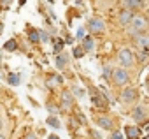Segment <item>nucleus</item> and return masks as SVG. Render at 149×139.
Masks as SVG:
<instances>
[{"instance_id": "nucleus-3", "label": "nucleus", "mask_w": 149, "mask_h": 139, "mask_svg": "<svg viewBox=\"0 0 149 139\" xmlns=\"http://www.w3.org/2000/svg\"><path fill=\"white\" fill-rule=\"evenodd\" d=\"M118 62H119L121 67L128 69V67H132L135 63V53L130 48H123V49L118 51Z\"/></svg>"}, {"instance_id": "nucleus-17", "label": "nucleus", "mask_w": 149, "mask_h": 139, "mask_svg": "<svg viewBox=\"0 0 149 139\" xmlns=\"http://www.w3.org/2000/svg\"><path fill=\"white\" fill-rule=\"evenodd\" d=\"M46 123H47L49 127H53V128H61V123H60V120H58L54 114H49L47 120H46Z\"/></svg>"}, {"instance_id": "nucleus-23", "label": "nucleus", "mask_w": 149, "mask_h": 139, "mask_svg": "<svg viewBox=\"0 0 149 139\" xmlns=\"http://www.w3.org/2000/svg\"><path fill=\"white\" fill-rule=\"evenodd\" d=\"M91 102H93L95 106H98V107H104V106H105V102L102 100V97H100V95H95V97L91 95Z\"/></svg>"}, {"instance_id": "nucleus-18", "label": "nucleus", "mask_w": 149, "mask_h": 139, "mask_svg": "<svg viewBox=\"0 0 149 139\" xmlns=\"http://www.w3.org/2000/svg\"><path fill=\"white\" fill-rule=\"evenodd\" d=\"M70 93H72V97H74V99H83V97L86 95V92H84L83 88H79V86H76V85H74V86H72V90H70Z\"/></svg>"}, {"instance_id": "nucleus-6", "label": "nucleus", "mask_w": 149, "mask_h": 139, "mask_svg": "<svg viewBox=\"0 0 149 139\" xmlns=\"http://www.w3.org/2000/svg\"><path fill=\"white\" fill-rule=\"evenodd\" d=\"M88 30L97 35V34H104L105 32V21L102 18H91L90 23H88Z\"/></svg>"}, {"instance_id": "nucleus-27", "label": "nucleus", "mask_w": 149, "mask_h": 139, "mask_svg": "<svg viewBox=\"0 0 149 139\" xmlns=\"http://www.w3.org/2000/svg\"><path fill=\"white\" fill-rule=\"evenodd\" d=\"M76 37H77L79 41H81L83 37H86V35H84V28H77V32H76Z\"/></svg>"}, {"instance_id": "nucleus-5", "label": "nucleus", "mask_w": 149, "mask_h": 139, "mask_svg": "<svg viewBox=\"0 0 149 139\" xmlns=\"http://www.w3.org/2000/svg\"><path fill=\"white\" fill-rule=\"evenodd\" d=\"M132 118L135 120V123H142V125H146V121H147V107L144 106V104H137L133 109H132Z\"/></svg>"}, {"instance_id": "nucleus-24", "label": "nucleus", "mask_w": 149, "mask_h": 139, "mask_svg": "<svg viewBox=\"0 0 149 139\" xmlns=\"http://www.w3.org/2000/svg\"><path fill=\"white\" fill-rule=\"evenodd\" d=\"M72 53H74V58H83V56H84V51H83L81 46H76Z\"/></svg>"}, {"instance_id": "nucleus-20", "label": "nucleus", "mask_w": 149, "mask_h": 139, "mask_svg": "<svg viewBox=\"0 0 149 139\" xmlns=\"http://www.w3.org/2000/svg\"><path fill=\"white\" fill-rule=\"evenodd\" d=\"M147 55H149V48H146V49H140V53H139V58H135V60H139L140 63H146V62H147Z\"/></svg>"}, {"instance_id": "nucleus-25", "label": "nucleus", "mask_w": 149, "mask_h": 139, "mask_svg": "<svg viewBox=\"0 0 149 139\" xmlns=\"http://www.w3.org/2000/svg\"><path fill=\"white\" fill-rule=\"evenodd\" d=\"M107 139H125V135L121 134V130H111V135Z\"/></svg>"}, {"instance_id": "nucleus-8", "label": "nucleus", "mask_w": 149, "mask_h": 139, "mask_svg": "<svg viewBox=\"0 0 149 139\" xmlns=\"http://www.w3.org/2000/svg\"><path fill=\"white\" fill-rule=\"evenodd\" d=\"M60 102H61V107H65V111H70L74 107V102H76V99L72 97V93L68 90H63L61 95H60Z\"/></svg>"}, {"instance_id": "nucleus-12", "label": "nucleus", "mask_w": 149, "mask_h": 139, "mask_svg": "<svg viewBox=\"0 0 149 139\" xmlns=\"http://www.w3.org/2000/svg\"><path fill=\"white\" fill-rule=\"evenodd\" d=\"M133 41H135V46H137V48H140V49L149 48V35H147V32L139 34L137 37H133Z\"/></svg>"}, {"instance_id": "nucleus-32", "label": "nucleus", "mask_w": 149, "mask_h": 139, "mask_svg": "<svg viewBox=\"0 0 149 139\" xmlns=\"http://www.w3.org/2000/svg\"><path fill=\"white\" fill-rule=\"evenodd\" d=\"M2 27H4V25H2V21H0V34H2Z\"/></svg>"}, {"instance_id": "nucleus-34", "label": "nucleus", "mask_w": 149, "mask_h": 139, "mask_svg": "<svg viewBox=\"0 0 149 139\" xmlns=\"http://www.w3.org/2000/svg\"><path fill=\"white\" fill-rule=\"evenodd\" d=\"M0 63H2V51H0Z\"/></svg>"}, {"instance_id": "nucleus-14", "label": "nucleus", "mask_w": 149, "mask_h": 139, "mask_svg": "<svg viewBox=\"0 0 149 139\" xmlns=\"http://www.w3.org/2000/svg\"><path fill=\"white\" fill-rule=\"evenodd\" d=\"M83 42H81V48H83V51L84 53H90V51H93V48H95V41H93V37H83L81 39Z\"/></svg>"}, {"instance_id": "nucleus-29", "label": "nucleus", "mask_w": 149, "mask_h": 139, "mask_svg": "<svg viewBox=\"0 0 149 139\" xmlns=\"http://www.w3.org/2000/svg\"><path fill=\"white\" fill-rule=\"evenodd\" d=\"M2 128H4V120H2V116H0V132H2Z\"/></svg>"}, {"instance_id": "nucleus-2", "label": "nucleus", "mask_w": 149, "mask_h": 139, "mask_svg": "<svg viewBox=\"0 0 149 139\" xmlns=\"http://www.w3.org/2000/svg\"><path fill=\"white\" fill-rule=\"evenodd\" d=\"M119 100L126 106H132V104H137L139 100V90L135 86H125L119 93Z\"/></svg>"}, {"instance_id": "nucleus-9", "label": "nucleus", "mask_w": 149, "mask_h": 139, "mask_svg": "<svg viewBox=\"0 0 149 139\" xmlns=\"http://www.w3.org/2000/svg\"><path fill=\"white\" fill-rule=\"evenodd\" d=\"M97 127H100L102 130H114V120L107 114L98 116L97 118Z\"/></svg>"}, {"instance_id": "nucleus-11", "label": "nucleus", "mask_w": 149, "mask_h": 139, "mask_svg": "<svg viewBox=\"0 0 149 139\" xmlns=\"http://www.w3.org/2000/svg\"><path fill=\"white\" fill-rule=\"evenodd\" d=\"M123 6H125V9L135 13L144 7V0H123Z\"/></svg>"}, {"instance_id": "nucleus-33", "label": "nucleus", "mask_w": 149, "mask_h": 139, "mask_svg": "<svg viewBox=\"0 0 149 139\" xmlns=\"http://www.w3.org/2000/svg\"><path fill=\"white\" fill-rule=\"evenodd\" d=\"M25 2H26V0H19V4H21V6H23V4H25Z\"/></svg>"}, {"instance_id": "nucleus-16", "label": "nucleus", "mask_w": 149, "mask_h": 139, "mask_svg": "<svg viewBox=\"0 0 149 139\" xmlns=\"http://www.w3.org/2000/svg\"><path fill=\"white\" fill-rule=\"evenodd\" d=\"M28 41H30L32 44L40 42V39H39V30H37V28H30V30H28Z\"/></svg>"}, {"instance_id": "nucleus-31", "label": "nucleus", "mask_w": 149, "mask_h": 139, "mask_svg": "<svg viewBox=\"0 0 149 139\" xmlns=\"http://www.w3.org/2000/svg\"><path fill=\"white\" fill-rule=\"evenodd\" d=\"M0 139H7V137H6V135H4L2 132H0Z\"/></svg>"}, {"instance_id": "nucleus-10", "label": "nucleus", "mask_w": 149, "mask_h": 139, "mask_svg": "<svg viewBox=\"0 0 149 139\" xmlns=\"http://www.w3.org/2000/svg\"><path fill=\"white\" fill-rule=\"evenodd\" d=\"M133 14H135V13H132V11H128V9H121L119 14H118V23L123 25V27H128Z\"/></svg>"}, {"instance_id": "nucleus-1", "label": "nucleus", "mask_w": 149, "mask_h": 139, "mask_svg": "<svg viewBox=\"0 0 149 139\" xmlns=\"http://www.w3.org/2000/svg\"><path fill=\"white\" fill-rule=\"evenodd\" d=\"M111 81L116 88H125L130 85L132 78H130V72L126 71L125 67H118V69H112V74H111Z\"/></svg>"}, {"instance_id": "nucleus-4", "label": "nucleus", "mask_w": 149, "mask_h": 139, "mask_svg": "<svg viewBox=\"0 0 149 139\" xmlns=\"http://www.w3.org/2000/svg\"><path fill=\"white\" fill-rule=\"evenodd\" d=\"M128 27L133 28L137 34H144V32H147V20H146V16H142V14H133Z\"/></svg>"}, {"instance_id": "nucleus-7", "label": "nucleus", "mask_w": 149, "mask_h": 139, "mask_svg": "<svg viewBox=\"0 0 149 139\" xmlns=\"http://www.w3.org/2000/svg\"><path fill=\"white\" fill-rule=\"evenodd\" d=\"M54 63H56V67H58V71H65V69L68 67V63H70V55L65 53V51L56 53V56H54Z\"/></svg>"}, {"instance_id": "nucleus-28", "label": "nucleus", "mask_w": 149, "mask_h": 139, "mask_svg": "<svg viewBox=\"0 0 149 139\" xmlns=\"http://www.w3.org/2000/svg\"><path fill=\"white\" fill-rule=\"evenodd\" d=\"M23 139H37V135H35V134H32V132H30V134H26V135H25V137H23Z\"/></svg>"}, {"instance_id": "nucleus-15", "label": "nucleus", "mask_w": 149, "mask_h": 139, "mask_svg": "<svg viewBox=\"0 0 149 139\" xmlns=\"http://www.w3.org/2000/svg\"><path fill=\"white\" fill-rule=\"evenodd\" d=\"M19 81H21V76H19L18 72H9V74H7V83H9V85L18 86Z\"/></svg>"}, {"instance_id": "nucleus-22", "label": "nucleus", "mask_w": 149, "mask_h": 139, "mask_svg": "<svg viewBox=\"0 0 149 139\" xmlns=\"http://www.w3.org/2000/svg\"><path fill=\"white\" fill-rule=\"evenodd\" d=\"M46 107H47V111H49L51 114H58V113H61V109H60L56 104H53V102H47Z\"/></svg>"}, {"instance_id": "nucleus-26", "label": "nucleus", "mask_w": 149, "mask_h": 139, "mask_svg": "<svg viewBox=\"0 0 149 139\" xmlns=\"http://www.w3.org/2000/svg\"><path fill=\"white\" fill-rule=\"evenodd\" d=\"M111 74H112V69H111V67H104L102 78H104V79H111Z\"/></svg>"}, {"instance_id": "nucleus-13", "label": "nucleus", "mask_w": 149, "mask_h": 139, "mask_svg": "<svg viewBox=\"0 0 149 139\" xmlns=\"http://www.w3.org/2000/svg\"><path fill=\"white\" fill-rule=\"evenodd\" d=\"M125 135H126L128 139H139L140 128L135 127V125H126V127H125Z\"/></svg>"}, {"instance_id": "nucleus-30", "label": "nucleus", "mask_w": 149, "mask_h": 139, "mask_svg": "<svg viewBox=\"0 0 149 139\" xmlns=\"http://www.w3.org/2000/svg\"><path fill=\"white\" fill-rule=\"evenodd\" d=\"M47 139H60V137H58V135H54V134H51V135H49Z\"/></svg>"}, {"instance_id": "nucleus-21", "label": "nucleus", "mask_w": 149, "mask_h": 139, "mask_svg": "<svg viewBox=\"0 0 149 139\" xmlns=\"http://www.w3.org/2000/svg\"><path fill=\"white\" fill-rule=\"evenodd\" d=\"M65 44H67V42H65L63 39H54V53H60V51L65 48Z\"/></svg>"}, {"instance_id": "nucleus-19", "label": "nucleus", "mask_w": 149, "mask_h": 139, "mask_svg": "<svg viewBox=\"0 0 149 139\" xmlns=\"http://www.w3.org/2000/svg\"><path fill=\"white\" fill-rule=\"evenodd\" d=\"M4 49H6V51H16V49H18V42H16V39H9V41L4 44Z\"/></svg>"}]
</instances>
